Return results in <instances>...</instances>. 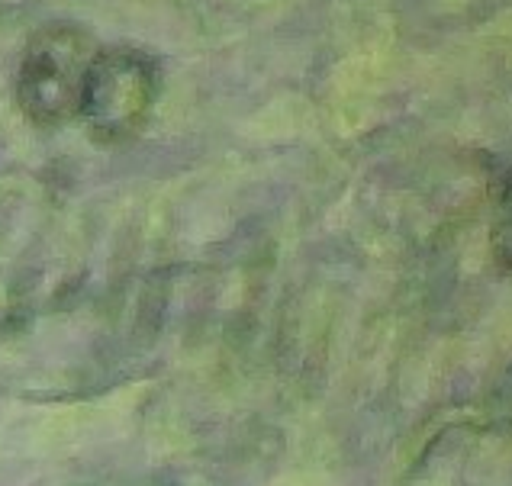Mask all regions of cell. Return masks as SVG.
<instances>
[{
  "instance_id": "obj_1",
  "label": "cell",
  "mask_w": 512,
  "mask_h": 486,
  "mask_svg": "<svg viewBox=\"0 0 512 486\" xmlns=\"http://www.w3.org/2000/svg\"><path fill=\"white\" fill-rule=\"evenodd\" d=\"M155 97V68L133 52H104L91 58L81 87V113L94 123H129L149 113Z\"/></svg>"
},
{
  "instance_id": "obj_2",
  "label": "cell",
  "mask_w": 512,
  "mask_h": 486,
  "mask_svg": "<svg viewBox=\"0 0 512 486\" xmlns=\"http://www.w3.org/2000/svg\"><path fill=\"white\" fill-rule=\"evenodd\" d=\"M87 68H91V58L81 62V55L68 42H42L20 71V100L26 113L52 120V116L78 110Z\"/></svg>"
},
{
  "instance_id": "obj_3",
  "label": "cell",
  "mask_w": 512,
  "mask_h": 486,
  "mask_svg": "<svg viewBox=\"0 0 512 486\" xmlns=\"http://www.w3.org/2000/svg\"><path fill=\"white\" fill-rule=\"evenodd\" d=\"M493 252L503 268L512 271V174L500 187L496 200V223H493Z\"/></svg>"
}]
</instances>
